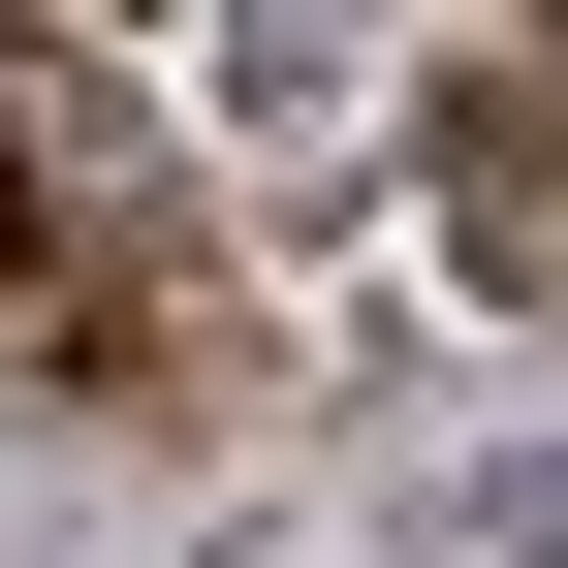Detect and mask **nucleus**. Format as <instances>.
Here are the masks:
<instances>
[{
    "label": "nucleus",
    "instance_id": "f257e3e1",
    "mask_svg": "<svg viewBox=\"0 0 568 568\" xmlns=\"http://www.w3.org/2000/svg\"><path fill=\"white\" fill-rule=\"evenodd\" d=\"M410 568H568V474L506 443V474H443V506H410Z\"/></svg>",
    "mask_w": 568,
    "mask_h": 568
}]
</instances>
